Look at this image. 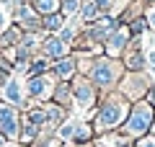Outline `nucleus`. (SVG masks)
Here are the masks:
<instances>
[{"label":"nucleus","instance_id":"obj_8","mask_svg":"<svg viewBox=\"0 0 155 147\" xmlns=\"http://www.w3.org/2000/svg\"><path fill=\"white\" fill-rule=\"evenodd\" d=\"M36 8L41 13H52L57 8V0H36Z\"/></svg>","mask_w":155,"mask_h":147},{"label":"nucleus","instance_id":"obj_6","mask_svg":"<svg viewBox=\"0 0 155 147\" xmlns=\"http://www.w3.org/2000/svg\"><path fill=\"white\" fill-rule=\"evenodd\" d=\"M93 77H96L98 83H104V85H106V83H109L111 77H114V72H111V67H106V65H96Z\"/></svg>","mask_w":155,"mask_h":147},{"label":"nucleus","instance_id":"obj_12","mask_svg":"<svg viewBox=\"0 0 155 147\" xmlns=\"http://www.w3.org/2000/svg\"><path fill=\"white\" fill-rule=\"evenodd\" d=\"M41 90H44V80H31L28 83V93L31 96H39Z\"/></svg>","mask_w":155,"mask_h":147},{"label":"nucleus","instance_id":"obj_7","mask_svg":"<svg viewBox=\"0 0 155 147\" xmlns=\"http://www.w3.org/2000/svg\"><path fill=\"white\" fill-rule=\"evenodd\" d=\"M72 72H75V62H72V60H60V65H57V75H60V77H70Z\"/></svg>","mask_w":155,"mask_h":147},{"label":"nucleus","instance_id":"obj_13","mask_svg":"<svg viewBox=\"0 0 155 147\" xmlns=\"http://www.w3.org/2000/svg\"><path fill=\"white\" fill-rule=\"evenodd\" d=\"M124 41H127V36H124V34H116V36L111 39V44H109V47L116 52V49H122V47H124Z\"/></svg>","mask_w":155,"mask_h":147},{"label":"nucleus","instance_id":"obj_9","mask_svg":"<svg viewBox=\"0 0 155 147\" xmlns=\"http://www.w3.org/2000/svg\"><path fill=\"white\" fill-rule=\"evenodd\" d=\"M96 13H98V5H96V3H85V5H83V18H85V21L96 18Z\"/></svg>","mask_w":155,"mask_h":147},{"label":"nucleus","instance_id":"obj_18","mask_svg":"<svg viewBox=\"0 0 155 147\" xmlns=\"http://www.w3.org/2000/svg\"><path fill=\"white\" fill-rule=\"evenodd\" d=\"M142 28H145V21H142V18L132 23V34H140V31H142Z\"/></svg>","mask_w":155,"mask_h":147},{"label":"nucleus","instance_id":"obj_22","mask_svg":"<svg viewBox=\"0 0 155 147\" xmlns=\"http://www.w3.org/2000/svg\"><path fill=\"white\" fill-rule=\"evenodd\" d=\"M147 18H150V23H153V28H155V11H150V13H147Z\"/></svg>","mask_w":155,"mask_h":147},{"label":"nucleus","instance_id":"obj_24","mask_svg":"<svg viewBox=\"0 0 155 147\" xmlns=\"http://www.w3.org/2000/svg\"><path fill=\"white\" fill-rule=\"evenodd\" d=\"M150 62H153V65H155V54H150Z\"/></svg>","mask_w":155,"mask_h":147},{"label":"nucleus","instance_id":"obj_14","mask_svg":"<svg viewBox=\"0 0 155 147\" xmlns=\"http://www.w3.org/2000/svg\"><path fill=\"white\" fill-rule=\"evenodd\" d=\"M8 98L11 101H21V90H18L16 83H8Z\"/></svg>","mask_w":155,"mask_h":147},{"label":"nucleus","instance_id":"obj_25","mask_svg":"<svg viewBox=\"0 0 155 147\" xmlns=\"http://www.w3.org/2000/svg\"><path fill=\"white\" fill-rule=\"evenodd\" d=\"M0 145H3V137H0Z\"/></svg>","mask_w":155,"mask_h":147},{"label":"nucleus","instance_id":"obj_23","mask_svg":"<svg viewBox=\"0 0 155 147\" xmlns=\"http://www.w3.org/2000/svg\"><path fill=\"white\" fill-rule=\"evenodd\" d=\"M150 101H153V103H155V90H153V93H150Z\"/></svg>","mask_w":155,"mask_h":147},{"label":"nucleus","instance_id":"obj_5","mask_svg":"<svg viewBox=\"0 0 155 147\" xmlns=\"http://www.w3.org/2000/svg\"><path fill=\"white\" fill-rule=\"evenodd\" d=\"M75 90H78V101H80V106H88V103H91V98H93L91 85H88V83H80Z\"/></svg>","mask_w":155,"mask_h":147},{"label":"nucleus","instance_id":"obj_15","mask_svg":"<svg viewBox=\"0 0 155 147\" xmlns=\"http://www.w3.org/2000/svg\"><path fill=\"white\" fill-rule=\"evenodd\" d=\"M65 88H67V85H60V90H57V101H60V103H65V101H67V96H70V93H67Z\"/></svg>","mask_w":155,"mask_h":147},{"label":"nucleus","instance_id":"obj_17","mask_svg":"<svg viewBox=\"0 0 155 147\" xmlns=\"http://www.w3.org/2000/svg\"><path fill=\"white\" fill-rule=\"evenodd\" d=\"M75 137H78V139H80V142H83L85 137H91V129H88V126H80V132H78Z\"/></svg>","mask_w":155,"mask_h":147},{"label":"nucleus","instance_id":"obj_10","mask_svg":"<svg viewBox=\"0 0 155 147\" xmlns=\"http://www.w3.org/2000/svg\"><path fill=\"white\" fill-rule=\"evenodd\" d=\"M60 23H62L60 16H47V18H44V26L49 28V31H57V28H60Z\"/></svg>","mask_w":155,"mask_h":147},{"label":"nucleus","instance_id":"obj_19","mask_svg":"<svg viewBox=\"0 0 155 147\" xmlns=\"http://www.w3.org/2000/svg\"><path fill=\"white\" fill-rule=\"evenodd\" d=\"M96 5H98V8H109L111 0H96Z\"/></svg>","mask_w":155,"mask_h":147},{"label":"nucleus","instance_id":"obj_16","mask_svg":"<svg viewBox=\"0 0 155 147\" xmlns=\"http://www.w3.org/2000/svg\"><path fill=\"white\" fill-rule=\"evenodd\" d=\"M60 134H62V137H72V134H75V124H65Z\"/></svg>","mask_w":155,"mask_h":147},{"label":"nucleus","instance_id":"obj_3","mask_svg":"<svg viewBox=\"0 0 155 147\" xmlns=\"http://www.w3.org/2000/svg\"><path fill=\"white\" fill-rule=\"evenodd\" d=\"M0 126L5 134H16V116H13V109L11 106H0Z\"/></svg>","mask_w":155,"mask_h":147},{"label":"nucleus","instance_id":"obj_1","mask_svg":"<svg viewBox=\"0 0 155 147\" xmlns=\"http://www.w3.org/2000/svg\"><path fill=\"white\" fill-rule=\"evenodd\" d=\"M150 121H153V106H147V103H140L137 109L132 111V116H129V121H127V134H145V132L150 129Z\"/></svg>","mask_w":155,"mask_h":147},{"label":"nucleus","instance_id":"obj_21","mask_svg":"<svg viewBox=\"0 0 155 147\" xmlns=\"http://www.w3.org/2000/svg\"><path fill=\"white\" fill-rule=\"evenodd\" d=\"M140 147H155V139H145V142H142Z\"/></svg>","mask_w":155,"mask_h":147},{"label":"nucleus","instance_id":"obj_2","mask_svg":"<svg viewBox=\"0 0 155 147\" xmlns=\"http://www.w3.org/2000/svg\"><path fill=\"white\" fill-rule=\"evenodd\" d=\"M122 116H124V109H122V106H119V103H109V106L101 109L98 124H101V126H114V124H119Z\"/></svg>","mask_w":155,"mask_h":147},{"label":"nucleus","instance_id":"obj_20","mask_svg":"<svg viewBox=\"0 0 155 147\" xmlns=\"http://www.w3.org/2000/svg\"><path fill=\"white\" fill-rule=\"evenodd\" d=\"M60 36H62V41H65V39H70V36H72V31H70V28H65V31H62Z\"/></svg>","mask_w":155,"mask_h":147},{"label":"nucleus","instance_id":"obj_4","mask_svg":"<svg viewBox=\"0 0 155 147\" xmlns=\"http://www.w3.org/2000/svg\"><path fill=\"white\" fill-rule=\"evenodd\" d=\"M44 49H47L49 57H62L65 54V41H62V39H47Z\"/></svg>","mask_w":155,"mask_h":147},{"label":"nucleus","instance_id":"obj_11","mask_svg":"<svg viewBox=\"0 0 155 147\" xmlns=\"http://www.w3.org/2000/svg\"><path fill=\"white\" fill-rule=\"evenodd\" d=\"M75 11H78V0H62V13L72 16Z\"/></svg>","mask_w":155,"mask_h":147}]
</instances>
